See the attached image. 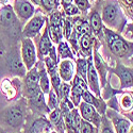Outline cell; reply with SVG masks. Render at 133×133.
<instances>
[{"mask_svg": "<svg viewBox=\"0 0 133 133\" xmlns=\"http://www.w3.org/2000/svg\"><path fill=\"white\" fill-rule=\"evenodd\" d=\"M107 39L109 43V46L115 54L117 55H123L128 51V45L121 39L120 37H118L117 35L113 34L111 32L107 33Z\"/></svg>", "mask_w": 133, "mask_h": 133, "instance_id": "cell-1", "label": "cell"}, {"mask_svg": "<svg viewBox=\"0 0 133 133\" xmlns=\"http://www.w3.org/2000/svg\"><path fill=\"white\" fill-rule=\"evenodd\" d=\"M23 55L27 67H31L35 61V49L31 41L26 39L23 44Z\"/></svg>", "mask_w": 133, "mask_h": 133, "instance_id": "cell-2", "label": "cell"}, {"mask_svg": "<svg viewBox=\"0 0 133 133\" xmlns=\"http://www.w3.org/2000/svg\"><path fill=\"white\" fill-rule=\"evenodd\" d=\"M21 120H23V114L18 108H12L8 111L6 121L12 127H17L18 125H20Z\"/></svg>", "mask_w": 133, "mask_h": 133, "instance_id": "cell-3", "label": "cell"}, {"mask_svg": "<svg viewBox=\"0 0 133 133\" xmlns=\"http://www.w3.org/2000/svg\"><path fill=\"white\" fill-rule=\"evenodd\" d=\"M74 84H75V87L72 90V99H74V102L76 104H78L80 100V96L83 94V92L86 91V85L82 80H80L79 77L75 78Z\"/></svg>", "mask_w": 133, "mask_h": 133, "instance_id": "cell-4", "label": "cell"}, {"mask_svg": "<svg viewBox=\"0 0 133 133\" xmlns=\"http://www.w3.org/2000/svg\"><path fill=\"white\" fill-rule=\"evenodd\" d=\"M31 131H32V133H55L52 131L50 125L47 121L43 120V119L36 120L35 123L33 124Z\"/></svg>", "mask_w": 133, "mask_h": 133, "instance_id": "cell-5", "label": "cell"}, {"mask_svg": "<svg viewBox=\"0 0 133 133\" xmlns=\"http://www.w3.org/2000/svg\"><path fill=\"white\" fill-rule=\"evenodd\" d=\"M81 112H82V116L87 119V120H92L95 124H98V117L97 114L95 112V110L92 105L87 104V103H83L81 104Z\"/></svg>", "mask_w": 133, "mask_h": 133, "instance_id": "cell-6", "label": "cell"}, {"mask_svg": "<svg viewBox=\"0 0 133 133\" xmlns=\"http://www.w3.org/2000/svg\"><path fill=\"white\" fill-rule=\"evenodd\" d=\"M44 25V18L42 17H35L33 18L30 24L27 27V33L28 35H34L35 33L38 32V30L42 28V26Z\"/></svg>", "mask_w": 133, "mask_h": 133, "instance_id": "cell-7", "label": "cell"}, {"mask_svg": "<svg viewBox=\"0 0 133 133\" xmlns=\"http://www.w3.org/2000/svg\"><path fill=\"white\" fill-rule=\"evenodd\" d=\"M61 77L65 81H69L72 76V63L70 61H64L60 67Z\"/></svg>", "mask_w": 133, "mask_h": 133, "instance_id": "cell-8", "label": "cell"}, {"mask_svg": "<svg viewBox=\"0 0 133 133\" xmlns=\"http://www.w3.org/2000/svg\"><path fill=\"white\" fill-rule=\"evenodd\" d=\"M37 82H38V76L36 71H31L27 78V85H28L29 91L32 94L37 92Z\"/></svg>", "mask_w": 133, "mask_h": 133, "instance_id": "cell-9", "label": "cell"}, {"mask_svg": "<svg viewBox=\"0 0 133 133\" xmlns=\"http://www.w3.org/2000/svg\"><path fill=\"white\" fill-rule=\"evenodd\" d=\"M119 74H120V78H121V81H123L124 86L133 85V77L129 70H127L124 67H119Z\"/></svg>", "mask_w": 133, "mask_h": 133, "instance_id": "cell-10", "label": "cell"}, {"mask_svg": "<svg viewBox=\"0 0 133 133\" xmlns=\"http://www.w3.org/2000/svg\"><path fill=\"white\" fill-rule=\"evenodd\" d=\"M18 12L23 17L28 18L33 13V8H32V5L30 3L23 1V2H20L19 6H18Z\"/></svg>", "mask_w": 133, "mask_h": 133, "instance_id": "cell-11", "label": "cell"}, {"mask_svg": "<svg viewBox=\"0 0 133 133\" xmlns=\"http://www.w3.org/2000/svg\"><path fill=\"white\" fill-rule=\"evenodd\" d=\"M88 79H90L92 88L95 90L96 92H98V79H97V74L96 70L94 68V66L92 64H90V67H88Z\"/></svg>", "mask_w": 133, "mask_h": 133, "instance_id": "cell-12", "label": "cell"}, {"mask_svg": "<svg viewBox=\"0 0 133 133\" xmlns=\"http://www.w3.org/2000/svg\"><path fill=\"white\" fill-rule=\"evenodd\" d=\"M51 42H50V39H49V37H48V35H47V33H45L44 34V36L42 37V41H41V43H39V49H41V52L43 53V54H46V53H48V51L49 50H51Z\"/></svg>", "mask_w": 133, "mask_h": 133, "instance_id": "cell-13", "label": "cell"}, {"mask_svg": "<svg viewBox=\"0 0 133 133\" xmlns=\"http://www.w3.org/2000/svg\"><path fill=\"white\" fill-rule=\"evenodd\" d=\"M1 20L4 24H10L14 20V14L10 8H5L1 11Z\"/></svg>", "mask_w": 133, "mask_h": 133, "instance_id": "cell-14", "label": "cell"}, {"mask_svg": "<svg viewBox=\"0 0 133 133\" xmlns=\"http://www.w3.org/2000/svg\"><path fill=\"white\" fill-rule=\"evenodd\" d=\"M103 14H104L103 15L104 19L107 21H112L116 16V10H115V8L113 5H109V6H107L104 9V13Z\"/></svg>", "mask_w": 133, "mask_h": 133, "instance_id": "cell-15", "label": "cell"}, {"mask_svg": "<svg viewBox=\"0 0 133 133\" xmlns=\"http://www.w3.org/2000/svg\"><path fill=\"white\" fill-rule=\"evenodd\" d=\"M116 129H117V133H128L129 123L125 119H119L116 123Z\"/></svg>", "mask_w": 133, "mask_h": 133, "instance_id": "cell-16", "label": "cell"}, {"mask_svg": "<svg viewBox=\"0 0 133 133\" xmlns=\"http://www.w3.org/2000/svg\"><path fill=\"white\" fill-rule=\"evenodd\" d=\"M91 24H92V27L93 29L98 32L99 30L101 29V20H100V17H99V15L97 13H94L92 18H91Z\"/></svg>", "mask_w": 133, "mask_h": 133, "instance_id": "cell-17", "label": "cell"}, {"mask_svg": "<svg viewBox=\"0 0 133 133\" xmlns=\"http://www.w3.org/2000/svg\"><path fill=\"white\" fill-rule=\"evenodd\" d=\"M41 87H42L43 92H45V93H47L49 91V81L47 79L45 70H42V72H41Z\"/></svg>", "mask_w": 133, "mask_h": 133, "instance_id": "cell-18", "label": "cell"}, {"mask_svg": "<svg viewBox=\"0 0 133 133\" xmlns=\"http://www.w3.org/2000/svg\"><path fill=\"white\" fill-rule=\"evenodd\" d=\"M59 52L62 55V58H67V57H71V53L69 51V48L67 46L66 43H60L59 46Z\"/></svg>", "mask_w": 133, "mask_h": 133, "instance_id": "cell-19", "label": "cell"}, {"mask_svg": "<svg viewBox=\"0 0 133 133\" xmlns=\"http://www.w3.org/2000/svg\"><path fill=\"white\" fill-rule=\"evenodd\" d=\"M81 46L84 49V51L85 50H90V48H91V38H90V36H88L87 34L82 36V38H81Z\"/></svg>", "mask_w": 133, "mask_h": 133, "instance_id": "cell-20", "label": "cell"}, {"mask_svg": "<svg viewBox=\"0 0 133 133\" xmlns=\"http://www.w3.org/2000/svg\"><path fill=\"white\" fill-rule=\"evenodd\" d=\"M121 104H123V107L127 110H130L132 109L133 107V101H132V99L129 97V96H125L123 98V100H121Z\"/></svg>", "mask_w": 133, "mask_h": 133, "instance_id": "cell-21", "label": "cell"}, {"mask_svg": "<svg viewBox=\"0 0 133 133\" xmlns=\"http://www.w3.org/2000/svg\"><path fill=\"white\" fill-rule=\"evenodd\" d=\"M60 25H61V16L59 13H55L51 16V26L60 27Z\"/></svg>", "mask_w": 133, "mask_h": 133, "instance_id": "cell-22", "label": "cell"}, {"mask_svg": "<svg viewBox=\"0 0 133 133\" xmlns=\"http://www.w3.org/2000/svg\"><path fill=\"white\" fill-rule=\"evenodd\" d=\"M80 125H81V133H92L93 127H92L90 124H88V123L82 121Z\"/></svg>", "mask_w": 133, "mask_h": 133, "instance_id": "cell-23", "label": "cell"}, {"mask_svg": "<svg viewBox=\"0 0 133 133\" xmlns=\"http://www.w3.org/2000/svg\"><path fill=\"white\" fill-rule=\"evenodd\" d=\"M65 11L66 13L69 14V15H75V14H78V8H77L76 5H72V4H67L65 8Z\"/></svg>", "mask_w": 133, "mask_h": 133, "instance_id": "cell-24", "label": "cell"}, {"mask_svg": "<svg viewBox=\"0 0 133 133\" xmlns=\"http://www.w3.org/2000/svg\"><path fill=\"white\" fill-rule=\"evenodd\" d=\"M78 63H79V74L83 77V78H85V76H86V63L83 60H80Z\"/></svg>", "mask_w": 133, "mask_h": 133, "instance_id": "cell-25", "label": "cell"}, {"mask_svg": "<svg viewBox=\"0 0 133 133\" xmlns=\"http://www.w3.org/2000/svg\"><path fill=\"white\" fill-rule=\"evenodd\" d=\"M77 29H78V31L80 33H87L88 31H90V28H88V25L86 23H80V24H78V26H77Z\"/></svg>", "mask_w": 133, "mask_h": 133, "instance_id": "cell-26", "label": "cell"}, {"mask_svg": "<svg viewBox=\"0 0 133 133\" xmlns=\"http://www.w3.org/2000/svg\"><path fill=\"white\" fill-rule=\"evenodd\" d=\"M50 119H51L52 123H54V124L58 123V121L60 120V112H59V110L53 111V112L51 113V115H50Z\"/></svg>", "mask_w": 133, "mask_h": 133, "instance_id": "cell-27", "label": "cell"}, {"mask_svg": "<svg viewBox=\"0 0 133 133\" xmlns=\"http://www.w3.org/2000/svg\"><path fill=\"white\" fill-rule=\"evenodd\" d=\"M82 96H83V98H84L85 102H87V103H94V97H93V96H92L90 93H88L87 91L83 92Z\"/></svg>", "mask_w": 133, "mask_h": 133, "instance_id": "cell-28", "label": "cell"}, {"mask_svg": "<svg viewBox=\"0 0 133 133\" xmlns=\"http://www.w3.org/2000/svg\"><path fill=\"white\" fill-rule=\"evenodd\" d=\"M42 2L48 10H51L55 6V0H42Z\"/></svg>", "mask_w": 133, "mask_h": 133, "instance_id": "cell-29", "label": "cell"}, {"mask_svg": "<svg viewBox=\"0 0 133 133\" xmlns=\"http://www.w3.org/2000/svg\"><path fill=\"white\" fill-rule=\"evenodd\" d=\"M76 3L78 6H80L81 9L85 10L87 6H88V3H87V0H76Z\"/></svg>", "mask_w": 133, "mask_h": 133, "instance_id": "cell-30", "label": "cell"}, {"mask_svg": "<svg viewBox=\"0 0 133 133\" xmlns=\"http://www.w3.org/2000/svg\"><path fill=\"white\" fill-rule=\"evenodd\" d=\"M70 33H71L70 23H69V21H66V24H65V34H66V37H69L70 36Z\"/></svg>", "mask_w": 133, "mask_h": 133, "instance_id": "cell-31", "label": "cell"}, {"mask_svg": "<svg viewBox=\"0 0 133 133\" xmlns=\"http://www.w3.org/2000/svg\"><path fill=\"white\" fill-rule=\"evenodd\" d=\"M55 104H57V97L51 92L50 93V107H54Z\"/></svg>", "mask_w": 133, "mask_h": 133, "instance_id": "cell-32", "label": "cell"}, {"mask_svg": "<svg viewBox=\"0 0 133 133\" xmlns=\"http://www.w3.org/2000/svg\"><path fill=\"white\" fill-rule=\"evenodd\" d=\"M68 93H69V86H68L67 84H64V85L62 86V94H63L64 96H67Z\"/></svg>", "mask_w": 133, "mask_h": 133, "instance_id": "cell-33", "label": "cell"}, {"mask_svg": "<svg viewBox=\"0 0 133 133\" xmlns=\"http://www.w3.org/2000/svg\"><path fill=\"white\" fill-rule=\"evenodd\" d=\"M102 133H113V132H112V130H111L110 128H108V127H105V128L103 129V131H102Z\"/></svg>", "mask_w": 133, "mask_h": 133, "instance_id": "cell-34", "label": "cell"}, {"mask_svg": "<svg viewBox=\"0 0 133 133\" xmlns=\"http://www.w3.org/2000/svg\"><path fill=\"white\" fill-rule=\"evenodd\" d=\"M126 1L128 2V4H132L133 3V0H126Z\"/></svg>", "mask_w": 133, "mask_h": 133, "instance_id": "cell-35", "label": "cell"}, {"mask_svg": "<svg viewBox=\"0 0 133 133\" xmlns=\"http://www.w3.org/2000/svg\"><path fill=\"white\" fill-rule=\"evenodd\" d=\"M64 1H65V3H69V2L71 1V0H64Z\"/></svg>", "mask_w": 133, "mask_h": 133, "instance_id": "cell-36", "label": "cell"}, {"mask_svg": "<svg viewBox=\"0 0 133 133\" xmlns=\"http://www.w3.org/2000/svg\"><path fill=\"white\" fill-rule=\"evenodd\" d=\"M35 2L36 3H41V0H35Z\"/></svg>", "mask_w": 133, "mask_h": 133, "instance_id": "cell-37", "label": "cell"}, {"mask_svg": "<svg viewBox=\"0 0 133 133\" xmlns=\"http://www.w3.org/2000/svg\"><path fill=\"white\" fill-rule=\"evenodd\" d=\"M0 133H4V132H3V130H2V129H0Z\"/></svg>", "mask_w": 133, "mask_h": 133, "instance_id": "cell-38", "label": "cell"}, {"mask_svg": "<svg viewBox=\"0 0 133 133\" xmlns=\"http://www.w3.org/2000/svg\"><path fill=\"white\" fill-rule=\"evenodd\" d=\"M131 133H133V127H132V129H131Z\"/></svg>", "mask_w": 133, "mask_h": 133, "instance_id": "cell-39", "label": "cell"}]
</instances>
